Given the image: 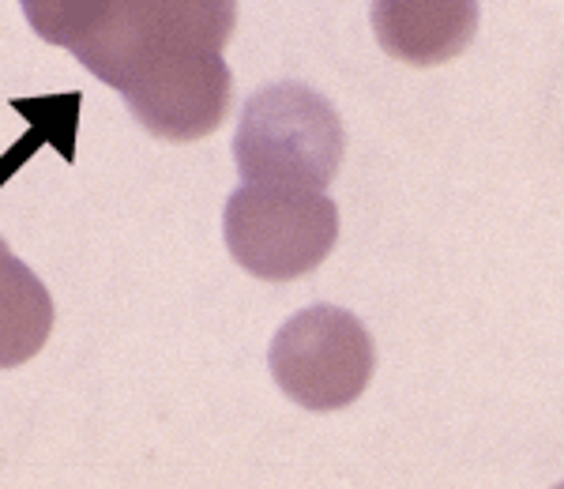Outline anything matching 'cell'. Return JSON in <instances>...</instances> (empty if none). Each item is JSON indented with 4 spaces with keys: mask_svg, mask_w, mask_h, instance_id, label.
Returning <instances> with one entry per match:
<instances>
[{
    "mask_svg": "<svg viewBox=\"0 0 564 489\" xmlns=\"http://www.w3.org/2000/svg\"><path fill=\"white\" fill-rule=\"evenodd\" d=\"M26 23L95 79L121 90L151 135L193 143L226 121L234 76L223 50L234 0H20Z\"/></svg>",
    "mask_w": 564,
    "mask_h": 489,
    "instance_id": "obj_1",
    "label": "cell"
},
{
    "mask_svg": "<svg viewBox=\"0 0 564 489\" xmlns=\"http://www.w3.org/2000/svg\"><path fill=\"white\" fill-rule=\"evenodd\" d=\"M343 151V117L321 90L294 79L252 90L234 132V162L245 185L321 193L339 174Z\"/></svg>",
    "mask_w": 564,
    "mask_h": 489,
    "instance_id": "obj_2",
    "label": "cell"
},
{
    "mask_svg": "<svg viewBox=\"0 0 564 489\" xmlns=\"http://www.w3.org/2000/svg\"><path fill=\"white\" fill-rule=\"evenodd\" d=\"M226 249L263 283H290L316 271L339 241V207L308 188L241 185L223 207Z\"/></svg>",
    "mask_w": 564,
    "mask_h": 489,
    "instance_id": "obj_3",
    "label": "cell"
},
{
    "mask_svg": "<svg viewBox=\"0 0 564 489\" xmlns=\"http://www.w3.org/2000/svg\"><path fill=\"white\" fill-rule=\"evenodd\" d=\"M268 369L286 400L305 411H343L377 373V343L339 305H308L275 332Z\"/></svg>",
    "mask_w": 564,
    "mask_h": 489,
    "instance_id": "obj_4",
    "label": "cell"
},
{
    "mask_svg": "<svg viewBox=\"0 0 564 489\" xmlns=\"http://www.w3.org/2000/svg\"><path fill=\"white\" fill-rule=\"evenodd\" d=\"M372 31L395 61L430 68L459 57L478 31L470 0H377Z\"/></svg>",
    "mask_w": 564,
    "mask_h": 489,
    "instance_id": "obj_5",
    "label": "cell"
},
{
    "mask_svg": "<svg viewBox=\"0 0 564 489\" xmlns=\"http://www.w3.org/2000/svg\"><path fill=\"white\" fill-rule=\"evenodd\" d=\"M50 332V290L0 238V369H15L31 361L45 347Z\"/></svg>",
    "mask_w": 564,
    "mask_h": 489,
    "instance_id": "obj_6",
    "label": "cell"
},
{
    "mask_svg": "<svg viewBox=\"0 0 564 489\" xmlns=\"http://www.w3.org/2000/svg\"><path fill=\"white\" fill-rule=\"evenodd\" d=\"M553 489H564V482H557V486H553Z\"/></svg>",
    "mask_w": 564,
    "mask_h": 489,
    "instance_id": "obj_7",
    "label": "cell"
}]
</instances>
